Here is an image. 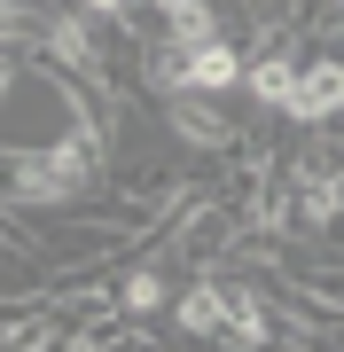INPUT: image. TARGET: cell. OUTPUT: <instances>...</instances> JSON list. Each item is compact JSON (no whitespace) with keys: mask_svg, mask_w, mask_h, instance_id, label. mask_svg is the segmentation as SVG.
I'll return each mask as SVG.
<instances>
[{"mask_svg":"<svg viewBox=\"0 0 344 352\" xmlns=\"http://www.w3.org/2000/svg\"><path fill=\"white\" fill-rule=\"evenodd\" d=\"M117 157V133L110 126H63L47 141H8V212H78V204H94V188H102V164Z\"/></svg>","mask_w":344,"mask_h":352,"instance_id":"6da1fadb","label":"cell"},{"mask_svg":"<svg viewBox=\"0 0 344 352\" xmlns=\"http://www.w3.org/2000/svg\"><path fill=\"white\" fill-rule=\"evenodd\" d=\"M110 24H94L78 0H63V8H47L39 16V55H47L55 71H71V78H87V87H102V94H126V63H110Z\"/></svg>","mask_w":344,"mask_h":352,"instance_id":"7a4b0ae2","label":"cell"},{"mask_svg":"<svg viewBox=\"0 0 344 352\" xmlns=\"http://www.w3.org/2000/svg\"><path fill=\"white\" fill-rule=\"evenodd\" d=\"M227 321H235V274L227 266H204V274L180 282V298H172V337L180 344H219Z\"/></svg>","mask_w":344,"mask_h":352,"instance_id":"3957f363","label":"cell"},{"mask_svg":"<svg viewBox=\"0 0 344 352\" xmlns=\"http://www.w3.org/2000/svg\"><path fill=\"white\" fill-rule=\"evenodd\" d=\"M290 133H321V126H344V47H313L306 71H297V94L282 110Z\"/></svg>","mask_w":344,"mask_h":352,"instance_id":"277c9868","label":"cell"},{"mask_svg":"<svg viewBox=\"0 0 344 352\" xmlns=\"http://www.w3.org/2000/svg\"><path fill=\"white\" fill-rule=\"evenodd\" d=\"M165 126H172L180 149H196V157H211V164L242 157V141H251L227 110H219V94H172V102H165Z\"/></svg>","mask_w":344,"mask_h":352,"instance_id":"5b68a950","label":"cell"},{"mask_svg":"<svg viewBox=\"0 0 344 352\" xmlns=\"http://www.w3.org/2000/svg\"><path fill=\"white\" fill-rule=\"evenodd\" d=\"M188 94H242V78H251V39L242 32H219L204 47H188Z\"/></svg>","mask_w":344,"mask_h":352,"instance_id":"8992f818","label":"cell"},{"mask_svg":"<svg viewBox=\"0 0 344 352\" xmlns=\"http://www.w3.org/2000/svg\"><path fill=\"white\" fill-rule=\"evenodd\" d=\"M172 274L157 258H126V274H117V314L126 321H157V314H172Z\"/></svg>","mask_w":344,"mask_h":352,"instance_id":"52a82bcc","label":"cell"},{"mask_svg":"<svg viewBox=\"0 0 344 352\" xmlns=\"http://www.w3.org/2000/svg\"><path fill=\"white\" fill-rule=\"evenodd\" d=\"M94 24H110L117 39H141V0H78Z\"/></svg>","mask_w":344,"mask_h":352,"instance_id":"ba28073f","label":"cell"}]
</instances>
